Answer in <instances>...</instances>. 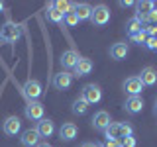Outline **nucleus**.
<instances>
[{"instance_id":"obj_19","label":"nucleus","mask_w":157,"mask_h":147,"mask_svg":"<svg viewBox=\"0 0 157 147\" xmlns=\"http://www.w3.org/2000/svg\"><path fill=\"white\" fill-rule=\"evenodd\" d=\"M73 12H75V16H77L78 22H86V20H90L92 6H90V4H86V2H81V4H75Z\"/></svg>"},{"instance_id":"obj_22","label":"nucleus","mask_w":157,"mask_h":147,"mask_svg":"<svg viewBox=\"0 0 157 147\" xmlns=\"http://www.w3.org/2000/svg\"><path fill=\"white\" fill-rule=\"evenodd\" d=\"M51 6L57 10L59 14H69V12H73V8H75V2H65V0H57V2H51Z\"/></svg>"},{"instance_id":"obj_16","label":"nucleus","mask_w":157,"mask_h":147,"mask_svg":"<svg viewBox=\"0 0 157 147\" xmlns=\"http://www.w3.org/2000/svg\"><path fill=\"white\" fill-rule=\"evenodd\" d=\"M36 130H37L39 137H51L53 131H55V124H53V120H49V118H41V120L37 122Z\"/></svg>"},{"instance_id":"obj_37","label":"nucleus","mask_w":157,"mask_h":147,"mask_svg":"<svg viewBox=\"0 0 157 147\" xmlns=\"http://www.w3.org/2000/svg\"><path fill=\"white\" fill-rule=\"evenodd\" d=\"M0 45H2V37H0Z\"/></svg>"},{"instance_id":"obj_4","label":"nucleus","mask_w":157,"mask_h":147,"mask_svg":"<svg viewBox=\"0 0 157 147\" xmlns=\"http://www.w3.org/2000/svg\"><path fill=\"white\" fill-rule=\"evenodd\" d=\"M90 22L94 26H106L110 22V10H108L104 4H98V6L92 8V14H90Z\"/></svg>"},{"instance_id":"obj_5","label":"nucleus","mask_w":157,"mask_h":147,"mask_svg":"<svg viewBox=\"0 0 157 147\" xmlns=\"http://www.w3.org/2000/svg\"><path fill=\"white\" fill-rule=\"evenodd\" d=\"M24 94L29 102H36L39 96L43 94V88H41V82L36 81V78H29V81L24 85Z\"/></svg>"},{"instance_id":"obj_8","label":"nucleus","mask_w":157,"mask_h":147,"mask_svg":"<svg viewBox=\"0 0 157 147\" xmlns=\"http://www.w3.org/2000/svg\"><path fill=\"white\" fill-rule=\"evenodd\" d=\"M144 110V98L141 96H128L124 102V112L130 116H136Z\"/></svg>"},{"instance_id":"obj_33","label":"nucleus","mask_w":157,"mask_h":147,"mask_svg":"<svg viewBox=\"0 0 157 147\" xmlns=\"http://www.w3.org/2000/svg\"><path fill=\"white\" fill-rule=\"evenodd\" d=\"M36 147H51V145H49V141H39Z\"/></svg>"},{"instance_id":"obj_31","label":"nucleus","mask_w":157,"mask_h":147,"mask_svg":"<svg viewBox=\"0 0 157 147\" xmlns=\"http://www.w3.org/2000/svg\"><path fill=\"white\" fill-rule=\"evenodd\" d=\"M100 147H120V141L110 139V141H106V143H104V145H100Z\"/></svg>"},{"instance_id":"obj_25","label":"nucleus","mask_w":157,"mask_h":147,"mask_svg":"<svg viewBox=\"0 0 157 147\" xmlns=\"http://www.w3.org/2000/svg\"><path fill=\"white\" fill-rule=\"evenodd\" d=\"M130 39L136 43V45H145V41H147L145 29H141V32H137V33H134V36H130Z\"/></svg>"},{"instance_id":"obj_3","label":"nucleus","mask_w":157,"mask_h":147,"mask_svg":"<svg viewBox=\"0 0 157 147\" xmlns=\"http://www.w3.org/2000/svg\"><path fill=\"white\" fill-rule=\"evenodd\" d=\"M78 98H82L88 106H90V104H98V102L102 100V90H100L98 85H94V82H92V85H85Z\"/></svg>"},{"instance_id":"obj_10","label":"nucleus","mask_w":157,"mask_h":147,"mask_svg":"<svg viewBox=\"0 0 157 147\" xmlns=\"http://www.w3.org/2000/svg\"><path fill=\"white\" fill-rule=\"evenodd\" d=\"M24 114H26L28 120H32V122H39L43 118V104L41 102H28V106L24 108Z\"/></svg>"},{"instance_id":"obj_39","label":"nucleus","mask_w":157,"mask_h":147,"mask_svg":"<svg viewBox=\"0 0 157 147\" xmlns=\"http://www.w3.org/2000/svg\"><path fill=\"white\" fill-rule=\"evenodd\" d=\"M120 147H122V145H120Z\"/></svg>"},{"instance_id":"obj_26","label":"nucleus","mask_w":157,"mask_h":147,"mask_svg":"<svg viewBox=\"0 0 157 147\" xmlns=\"http://www.w3.org/2000/svg\"><path fill=\"white\" fill-rule=\"evenodd\" d=\"M63 22H65L69 28H75L77 24H78V20H77V16H75V12H69V14H65V18H63Z\"/></svg>"},{"instance_id":"obj_6","label":"nucleus","mask_w":157,"mask_h":147,"mask_svg":"<svg viewBox=\"0 0 157 147\" xmlns=\"http://www.w3.org/2000/svg\"><path fill=\"white\" fill-rule=\"evenodd\" d=\"M90 124H92V127H94L96 131H102V134H104V131H106V127L112 124V118H110V114H108L106 110H98L96 114L92 116Z\"/></svg>"},{"instance_id":"obj_2","label":"nucleus","mask_w":157,"mask_h":147,"mask_svg":"<svg viewBox=\"0 0 157 147\" xmlns=\"http://www.w3.org/2000/svg\"><path fill=\"white\" fill-rule=\"evenodd\" d=\"M0 37H2V41H8V43L18 41V39L22 37V26L16 24V22H12V20H8V22L0 28Z\"/></svg>"},{"instance_id":"obj_35","label":"nucleus","mask_w":157,"mask_h":147,"mask_svg":"<svg viewBox=\"0 0 157 147\" xmlns=\"http://www.w3.org/2000/svg\"><path fill=\"white\" fill-rule=\"evenodd\" d=\"M2 10H4V2H0V12H2Z\"/></svg>"},{"instance_id":"obj_12","label":"nucleus","mask_w":157,"mask_h":147,"mask_svg":"<svg viewBox=\"0 0 157 147\" xmlns=\"http://www.w3.org/2000/svg\"><path fill=\"white\" fill-rule=\"evenodd\" d=\"M71 85H73V73H69V71H61L53 77V86L57 90H67Z\"/></svg>"},{"instance_id":"obj_27","label":"nucleus","mask_w":157,"mask_h":147,"mask_svg":"<svg viewBox=\"0 0 157 147\" xmlns=\"http://www.w3.org/2000/svg\"><path fill=\"white\" fill-rule=\"evenodd\" d=\"M120 145H122V147H136L134 135H128V137H124V139H120Z\"/></svg>"},{"instance_id":"obj_30","label":"nucleus","mask_w":157,"mask_h":147,"mask_svg":"<svg viewBox=\"0 0 157 147\" xmlns=\"http://www.w3.org/2000/svg\"><path fill=\"white\" fill-rule=\"evenodd\" d=\"M147 22L149 24H157V8H153L149 12V16H147Z\"/></svg>"},{"instance_id":"obj_23","label":"nucleus","mask_w":157,"mask_h":147,"mask_svg":"<svg viewBox=\"0 0 157 147\" xmlns=\"http://www.w3.org/2000/svg\"><path fill=\"white\" fill-rule=\"evenodd\" d=\"M73 114L75 116H82V114H86V110H88V104L85 100H82V98H77L75 102H73Z\"/></svg>"},{"instance_id":"obj_36","label":"nucleus","mask_w":157,"mask_h":147,"mask_svg":"<svg viewBox=\"0 0 157 147\" xmlns=\"http://www.w3.org/2000/svg\"><path fill=\"white\" fill-rule=\"evenodd\" d=\"M155 114H157V104H155Z\"/></svg>"},{"instance_id":"obj_15","label":"nucleus","mask_w":157,"mask_h":147,"mask_svg":"<svg viewBox=\"0 0 157 147\" xmlns=\"http://www.w3.org/2000/svg\"><path fill=\"white\" fill-rule=\"evenodd\" d=\"M77 134H78V130L73 122H67V124H63L59 127V139L61 141H73L77 137Z\"/></svg>"},{"instance_id":"obj_18","label":"nucleus","mask_w":157,"mask_h":147,"mask_svg":"<svg viewBox=\"0 0 157 147\" xmlns=\"http://www.w3.org/2000/svg\"><path fill=\"white\" fill-rule=\"evenodd\" d=\"M73 77H86V75H90V71H92V61L90 59H86V57H81L78 59V63L75 65V69H73Z\"/></svg>"},{"instance_id":"obj_9","label":"nucleus","mask_w":157,"mask_h":147,"mask_svg":"<svg viewBox=\"0 0 157 147\" xmlns=\"http://www.w3.org/2000/svg\"><path fill=\"white\" fill-rule=\"evenodd\" d=\"M39 141H41V137H39L36 127H28V130H24L22 135H20V143L24 147H36Z\"/></svg>"},{"instance_id":"obj_14","label":"nucleus","mask_w":157,"mask_h":147,"mask_svg":"<svg viewBox=\"0 0 157 147\" xmlns=\"http://www.w3.org/2000/svg\"><path fill=\"white\" fill-rule=\"evenodd\" d=\"M124 90L130 96H141V90H144V85H141L140 77H130L124 81Z\"/></svg>"},{"instance_id":"obj_32","label":"nucleus","mask_w":157,"mask_h":147,"mask_svg":"<svg viewBox=\"0 0 157 147\" xmlns=\"http://www.w3.org/2000/svg\"><path fill=\"white\" fill-rule=\"evenodd\" d=\"M120 6L130 8V6H136V2H130V0H122V2H120Z\"/></svg>"},{"instance_id":"obj_28","label":"nucleus","mask_w":157,"mask_h":147,"mask_svg":"<svg viewBox=\"0 0 157 147\" xmlns=\"http://www.w3.org/2000/svg\"><path fill=\"white\" fill-rule=\"evenodd\" d=\"M147 37H157V24H151V26H144Z\"/></svg>"},{"instance_id":"obj_34","label":"nucleus","mask_w":157,"mask_h":147,"mask_svg":"<svg viewBox=\"0 0 157 147\" xmlns=\"http://www.w3.org/2000/svg\"><path fill=\"white\" fill-rule=\"evenodd\" d=\"M81 147H100V145H96V143H90V141H86V143H82Z\"/></svg>"},{"instance_id":"obj_29","label":"nucleus","mask_w":157,"mask_h":147,"mask_svg":"<svg viewBox=\"0 0 157 147\" xmlns=\"http://www.w3.org/2000/svg\"><path fill=\"white\" fill-rule=\"evenodd\" d=\"M145 47L149 49V51H157V37H147Z\"/></svg>"},{"instance_id":"obj_17","label":"nucleus","mask_w":157,"mask_h":147,"mask_svg":"<svg viewBox=\"0 0 157 147\" xmlns=\"http://www.w3.org/2000/svg\"><path fill=\"white\" fill-rule=\"evenodd\" d=\"M140 81L144 86H153L157 82V71L153 67H144L140 73Z\"/></svg>"},{"instance_id":"obj_1","label":"nucleus","mask_w":157,"mask_h":147,"mask_svg":"<svg viewBox=\"0 0 157 147\" xmlns=\"http://www.w3.org/2000/svg\"><path fill=\"white\" fill-rule=\"evenodd\" d=\"M132 134H134V127L130 124H126V122H112V124L106 127L104 137H106V141H110V139L120 141V139H124V137L132 135Z\"/></svg>"},{"instance_id":"obj_20","label":"nucleus","mask_w":157,"mask_h":147,"mask_svg":"<svg viewBox=\"0 0 157 147\" xmlns=\"http://www.w3.org/2000/svg\"><path fill=\"white\" fill-rule=\"evenodd\" d=\"M128 51H130V47H128V43H114V45L110 47V57L114 59V61H122V59H126Z\"/></svg>"},{"instance_id":"obj_11","label":"nucleus","mask_w":157,"mask_h":147,"mask_svg":"<svg viewBox=\"0 0 157 147\" xmlns=\"http://www.w3.org/2000/svg\"><path fill=\"white\" fill-rule=\"evenodd\" d=\"M78 53L75 51V49H67V51L61 53V57H59V61H61V67L65 69V71H69V69H75V65L78 63Z\"/></svg>"},{"instance_id":"obj_38","label":"nucleus","mask_w":157,"mask_h":147,"mask_svg":"<svg viewBox=\"0 0 157 147\" xmlns=\"http://www.w3.org/2000/svg\"><path fill=\"white\" fill-rule=\"evenodd\" d=\"M155 104H157V100H155Z\"/></svg>"},{"instance_id":"obj_13","label":"nucleus","mask_w":157,"mask_h":147,"mask_svg":"<svg viewBox=\"0 0 157 147\" xmlns=\"http://www.w3.org/2000/svg\"><path fill=\"white\" fill-rule=\"evenodd\" d=\"M155 8V2H151V0H144V2H136V18L140 20L141 24L147 22V16H149V12Z\"/></svg>"},{"instance_id":"obj_7","label":"nucleus","mask_w":157,"mask_h":147,"mask_svg":"<svg viewBox=\"0 0 157 147\" xmlns=\"http://www.w3.org/2000/svg\"><path fill=\"white\" fill-rule=\"evenodd\" d=\"M2 130H4V134L10 135V137L22 134V120H20L18 116H8L2 124Z\"/></svg>"},{"instance_id":"obj_24","label":"nucleus","mask_w":157,"mask_h":147,"mask_svg":"<svg viewBox=\"0 0 157 147\" xmlns=\"http://www.w3.org/2000/svg\"><path fill=\"white\" fill-rule=\"evenodd\" d=\"M45 16H47V20L49 22H53V24H63V14H59L55 8L51 6V4H49V8H47V12H45Z\"/></svg>"},{"instance_id":"obj_21","label":"nucleus","mask_w":157,"mask_h":147,"mask_svg":"<svg viewBox=\"0 0 157 147\" xmlns=\"http://www.w3.org/2000/svg\"><path fill=\"white\" fill-rule=\"evenodd\" d=\"M141 29H144V24H141L136 16H132V18L126 22V32H128V36H134V33L141 32Z\"/></svg>"}]
</instances>
